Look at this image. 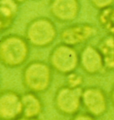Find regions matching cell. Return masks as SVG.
Listing matches in <instances>:
<instances>
[{
    "instance_id": "6da1fadb",
    "label": "cell",
    "mask_w": 114,
    "mask_h": 120,
    "mask_svg": "<svg viewBox=\"0 0 114 120\" xmlns=\"http://www.w3.org/2000/svg\"><path fill=\"white\" fill-rule=\"evenodd\" d=\"M30 45L18 34H8L0 41V60L7 69H16L27 62L30 57Z\"/></svg>"
},
{
    "instance_id": "7a4b0ae2",
    "label": "cell",
    "mask_w": 114,
    "mask_h": 120,
    "mask_svg": "<svg viewBox=\"0 0 114 120\" xmlns=\"http://www.w3.org/2000/svg\"><path fill=\"white\" fill-rule=\"evenodd\" d=\"M53 70L49 63L39 60L30 61L21 72V82L27 92L44 94L53 82Z\"/></svg>"
},
{
    "instance_id": "3957f363",
    "label": "cell",
    "mask_w": 114,
    "mask_h": 120,
    "mask_svg": "<svg viewBox=\"0 0 114 120\" xmlns=\"http://www.w3.org/2000/svg\"><path fill=\"white\" fill-rule=\"evenodd\" d=\"M58 36L55 23L50 18L38 16L32 19L25 28V38L31 46L47 48L55 42Z\"/></svg>"
},
{
    "instance_id": "277c9868",
    "label": "cell",
    "mask_w": 114,
    "mask_h": 120,
    "mask_svg": "<svg viewBox=\"0 0 114 120\" xmlns=\"http://www.w3.org/2000/svg\"><path fill=\"white\" fill-rule=\"evenodd\" d=\"M48 61L55 72L67 76L79 67V53L75 47L61 42L51 50Z\"/></svg>"
},
{
    "instance_id": "5b68a950",
    "label": "cell",
    "mask_w": 114,
    "mask_h": 120,
    "mask_svg": "<svg viewBox=\"0 0 114 120\" xmlns=\"http://www.w3.org/2000/svg\"><path fill=\"white\" fill-rule=\"evenodd\" d=\"M82 92L81 87L74 88L68 85L60 86L54 96L56 111L66 116H72L79 113L82 105Z\"/></svg>"
},
{
    "instance_id": "8992f818",
    "label": "cell",
    "mask_w": 114,
    "mask_h": 120,
    "mask_svg": "<svg viewBox=\"0 0 114 120\" xmlns=\"http://www.w3.org/2000/svg\"><path fill=\"white\" fill-rule=\"evenodd\" d=\"M98 34V29L87 22L73 23L61 30L59 34L62 43L75 47L82 44H86Z\"/></svg>"
},
{
    "instance_id": "52a82bcc",
    "label": "cell",
    "mask_w": 114,
    "mask_h": 120,
    "mask_svg": "<svg viewBox=\"0 0 114 120\" xmlns=\"http://www.w3.org/2000/svg\"><path fill=\"white\" fill-rule=\"evenodd\" d=\"M82 106L85 111L94 117L103 116L108 110V97L99 86H87L82 92Z\"/></svg>"
},
{
    "instance_id": "ba28073f",
    "label": "cell",
    "mask_w": 114,
    "mask_h": 120,
    "mask_svg": "<svg viewBox=\"0 0 114 120\" xmlns=\"http://www.w3.org/2000/svg\"><path fill=\"white\" fill-rule=\"evenodd\" d=\"M51 16L61 23L72 22L79 17L81 10L79 0H49Z\"/></svg>"
},
{
    "instance_id": "9c48e42d",
    "label": "cell",
    "mask_w": 114,
    "mask_h": 120,
    "mask_svg": "<svg viewBox=\"0 0 114 120\" xmlns=\"http://www.w3.org/2000/svg\"><path fill=\"white\" fill-rule=\"evenodd\" d=\"M21 95L13 90L1 91L0 118L1 120H15L22 116Z\"/></svg>"
},
{
    "instance_id": "30bf717a",
    "label": "cell",
    "mask_w": 114,
    "mask_h": 120,
    "mask_svg": "<svg viewBox=\"0 0 114 120\" xmlns=\"http://www.w3.org/2000/svg\"><path fill=\"white\" fill-rule=\"evenodd\" d=\"M79 67L90 76H95L106 71L98 48L91 45H86L79 52Z\"/></svg>"
},
{
    "instance_id": "8fae6325",
    "label": "cell",
    "mask_w": 114,
    "mask_h": 120,
    "mask_svg": "<svg viewBox=\"0 0 114 120\" xmlns=\"http://www.w3.org/2000/svg\"><path fill=\"white\" fill-rule=\"evenodd\" d=\"M19 5L14 0L0 1V30L2 33L13 25L19 12Z\"/></svg>"
},
{
    "instance_id": "7c38bea8",
    "label": "cell",
    "mask_w": 114,
    "mask_h": 120,
    "mask_svg": "<svg viewBox=\"0 0 114 120\" xmlns=\"http://www.w3.org/2000/svg\"><path fill=\"white\" fill-rule=\"evenodd\" d=\"M22 101V116L30 118H38L42 114L44 104L38 94L26 92L21 94Z\"/></svg>"
},
{
    "instance_id": "4fadbf2b",
    "label": "cell",
    "mask_w": 114,
    "mask_h": 120,
    "mask_svg": "<svg viewBox=\"0 0 114 120\" xmlns=\"http://www.w3.org/2000/svg\"><path fill=\"white\" fill-rule=\"evenodd\" d=\"M98 50L101 53L106 71L114 70V36L106 35L98 43Z\"/></svg>"
},
{
    "instance_id": "5bb4252c",
    "label": "cell",
    "mask_w": 114,
    "mask_h": 120,
    "mask_svg": "<svg viewBox=\"0 0 114 120\" xmlns=\"http://www.w3.org/2000/svg\"><path fill=\"white\" fill-rule=\"evenodd\" d=\"M97 21L107 34L114 36V5L98 11Z\"/></svg>"
},
{
    "instance_id": "9a60e30c",
    "label": "cell",
    "mask_w": 114,
    "mask_h": 120,
    "mask_svg": "<svg viewBox=\"0 0 114 120\" xmlns=\"http://www.w3.org/2000/svg\"><path fill=\"white\" fill-rule=\"evenodd\" d=\"M84 83V78L80 74L77 72H72L66 76V85L74 88L81 87Z\"/></svg>"
},
{
    "instance_id": "2e32d148",
    "label": "cell",
    "mask_w": 114,
    "mask_h": 120,
    "mask_svg": "<svg viewBox=\"0 0 114 120\" xmlns=\"http://www.w3.org/2000/svg\"><path fill=\"white\" fill-rule=\"evenodd\" d=\"M89 3L91 4V5L94 8L100 11L102 9L113 5L114 0H89Z\"/></svg>"
},
{
    "instance_id": "e0dca14e",
    "label": "cell",
    "mask_w": 114,
    "mask_h": 120,
    "mask_svg": "<svg viewBox=\"0 0 114 120\" xmlns=\"http://www.w3.org/2000/svg\"><path fill=\"white\" fill-rule=\"evenodd\" d=\"M71 120H96V117L86 112H79L76 115L72 116Z\"/></svg>"
},
{
    "instance_id": "ac0fdd59",
    "label": "cell",
    "mask_w": 114,
    "mask_h": 120,
    "mask_svg": "<svg viewBox=\"0 0 114 120\" xmlns=\"http://www.w3.org/2000/svg\"><path fill=\"white\" fill-rule=\"evenodd\" d=\"M110 102L112 104V106L114 108V84L111 86V89H110Z\"/></svg>"
},
{
    "instance_id": "d6986e66",
    "label": "cell",
    "mask_w": 114,
    "mask_h": 120,
    "mask_svg": "<svg viewBox=\"0 0 114 120\" xmlns=\"http://www.w3.org/2000/svg\"><path fill=\"white\" fill-rule=\"evenodd\" d=\"M15 120H39L38 118H30V117H25V116H21Z\"/></svg>"
},
{
    "instance_id": "ffe728a7",
    "label": "cell",
    "mask_w": 114,
    "mask_h": 120,
    "mask_svg": "<svg viewBox=\"0 0 114 120\" xmlns=\"http://www.w3.org/2000/svg\"><path fill=\"white\" fill-rule=\"evenodd\" d=\"M16 3H18L19 4H24L27 0H14Z\"/></svg>"
},
{
    "instance_id": "44dd1931",
    "label": "cell",
    "mask_w": 114,
    "mask_h": 120,
    "mask_svg": "<svg viewBox=\"0 0 114 120\" xmlns=\"http://www.w3.org/2000/svg\"><path fill=\"white\" fill-rule=\"evenodd\" d=\"M33 1H39V0H33Z\"/></svg>"
}]
</instances>
